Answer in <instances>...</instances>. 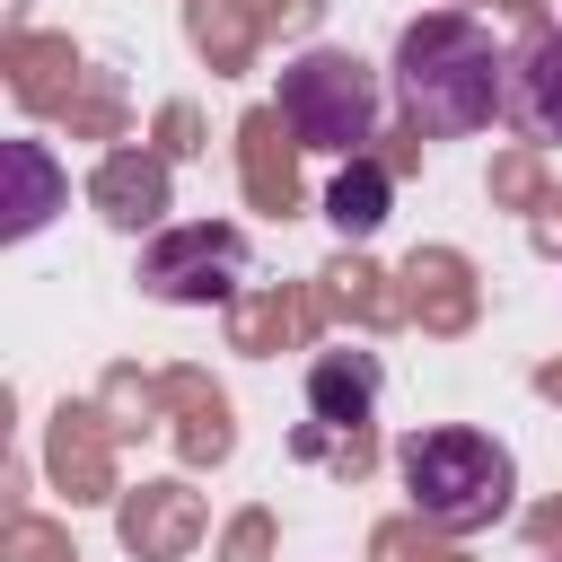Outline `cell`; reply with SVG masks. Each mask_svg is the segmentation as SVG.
I'll return each mask as SVG.
<instances>
[{
  "label": "cell",
  "mask_w": 562,
  "mask_h": 562,
  "mask_svg": "<svg viewBox=\"0 0 562 562\" xmlns=\"http://www.w3.org/2000/svg\"><path fill=\"white\" fill-rule=\"evenodd\" d=\"M501 114L536 140H562V26L527 35V53L509 61V105Z\"/></svg>",
  "instance_id": "5b68a950"
},
{
  "label": "cell",
  "mask_w": 562,
  "mask_h": 562,
  "mask_svg": "<svg viewBox=\"0 0 562 562\" xmlns=\"http://www.w3.org/2000/svg\"><path fill=\"white\" fill-rule=\"evenodd\" d=\"M9 176H18V202H9V237H35L44 228V211H53V158L35 149V140H9Z\"/></svg>",
  "instance_id": "ba28073f"
},
{
  "label": "cell",
  "mask_w": 562,
  "mask_h": 562,
  "mask_svg": "<svg viewBox=\"0 0 562 562\" xmlns=\"http://www.w3.org/2000/svg\"><path fill=\"white\" fill-rule=\"evenodd\" d=\"M237 281H246V237L228 220H184L140 246V290L167 307H220L237 299Z\"/></svg>",
  "instance_id": "277c9868"
},
{
  "label": "cell",
  "mask_w": 562,
  "mask_h": 562,
  "mask_svg": "<svg viewBox=\"0 0 562 562\" xmlns=\"http://www.w3.org/2000/svg\"><path fill=\"white\" fill-rule=\"evenodd\" d=\"M386 202H395V176L360 149V158H342V176L325 184V220L342 228V237H378L386 228Z\"/></svg>",
  "instance_id": "52a82bcc"
},
{
  "label": "cell",
  "mask_w": 562,
  "mask_h": 562,
  "mask_svg": "<svg viewBox=\"0 0 562 562\" xmlns=\"http://www.w3.org/2000/svg\"><path fill=\"white\" fill-rule=\"evenodd\" d=\"M395 474H404V501L448 536H474V527L509 518V501H518V457L492 430H465V422L413 430L395 448Z\"/></svg>",
  "instance_id": "7a4b0ae2"
},
{
  "label": "cell",
  "mask_w": 562,
  "mask_h": 562,
  "mask_svg": "<svg viewBox=\"0 0 562 562\" xmlns=\"http://www.w3.org/2000/svg\"><path fill=\"white\" fill-rule=\"evenodd\" d=\"M378 70L342 44H316L281 70V123L307 140V149H334V158H360V140L378 132Z\"/></svg>",
  "instance_id": "3957f363"
},
{
  "label": "cell",
  "mask_w": 562,
  "mask_h": 562,
  "mask_svg": "<svg viewBox=\"0 0 562 562\" xmlns=\"http://www.w3.org/2000/svg\"><path fill=\"white\" fill-rule=\"evenodd\" d=\"M395 105L413 114V132L430 140H465L509 105V61L492 44L483 18L465 9H430L395 35Z\"/></svg>",
  "instance_id": "6da1fadb"
},
{
  "label": "cell",
  "mask_w": 562,
  "mask_h": 562,
  "mask_svg": "<svg viewBox=\"0 0 562 562\" xmlns=\"http://www.w3.org/2000/svg\"><path fill=\"white\" fill-rule=\"evenodd\" d=\"M378 386H386V369L369 360V351H325L316 369H307V413L316 422H369V404H378Z\"/></svg>",
  "instance_id": "8992f818"
}]
</instances>
